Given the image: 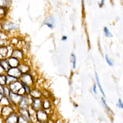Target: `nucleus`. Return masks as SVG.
Here are the masks:
<instances>
[{"label": "nucleus", "mask_w": 123, "mask_h": 123, "mask_svg": "<svg viewBox=\"0 0 123 123\" xmlns=\"http://www.w3.org/2000/svg\"><path fill=\"white\" fill-rule=\"evenodd\" d=\"M104 0H101L100 2H98V5H99V6L100 7H101L102 6V5L104 4Z\"/></svg>", "instance_id": "obj_34"}, {"label": "nucleus", "mask_w": 123, "mask_h": 123, "mask_svg": "<svg viewBox=\"0 0 123 123\" xmlns=\"http://www.w3.org/2000/svg\"><path fill=\"white\" fill-rule=\"evenodd\" d=\"M27 105V99L25 97H22L19 103V105L21 109H25Z\"/></svg>", "instance_id": "obj_12"}, {"label": "nucleus", "mask_w": 123, "mask_h": 123, "mask_svg": "<svg viewBox=\"0 0 123 123\" xmlns=\"http://www.w3.org/2000/svg\"><path fill=\"white\" fill-rule=\"evenodd\" d=\"M71 61L73 63V68H75V65H76V57L74 54H72L71 57Z\"/></svg>", "instance_id": "obj_23"}, {"label": "nucleus", "mask_w": 123, "mask_h": 123, "mask_svg": "<svg viewBox=\"0 0 123 123\" xmlns=\"http://www.w3.org/2000/svg\"><path fill=\"white\" fill-rule=\"evenodd\" d=\"M22 98V96L18 94L17 93H14L10 92L8 100H10V102L14 104H16L20 102Z\"/></svg>", "instance_id": "obj_2"}, {"label": "nucleus", "mask_w": 123, "mask_h": 123, "mask_svg": "<svg viewBox=\"0 0 123 123\" xmlns=\"http://www.w3.org/2000/svg\"><path fill=\"white\" fill-rule=\"evenodd\" d=\"M93 91L95 94H97V91H96V86H94L93 87Z\"/></svg>", "instance_id": "obj_37"}, {"label": "nucleus", "mask_w": 123, "mask_h": 123, "mask_svg": "<svg viewBox=\"0 0 123 123\" xmlns=\"http://www.w3.org/2000/svg\"><path fill=\"white\" fill-rule=\"evenodd\" d=\"M3 97H3V95L2 94H1L0 93V102L1 101V100H2V98H3Z\"/></svg>", "instance_id": "obj_36"}, {"label": "nucleus", "mask_w": 123, "mask_h": 123, "mask_svg": "<svg viewBox=\"0 0 123 123\" xmlns=\"http://www.w3.org/2000/svg\"><path fill=\"white\" fill-rule=\"evenodd\" d=\"M6 85V75H0V85L3 86Z\"/></svg>", "instance_id": "obj_21"}, {"label": "nucleus", "mask_w": 123, "mask_h": 123, "mask_svg": "<svg viewBox=\"0 0 123 123\" xmlns=\"http://www.w3.org/2000/svg\"><path fill=\"white\" fill-rule=\"evenodd\" d=\"M5 72L4 69L2 68V67L0 64V75H3L4 73Z\"/></svg>", "instance_id": "obj_31"}, {"label": "nucleus", "mask_w": 123, "mask_h": 123, "mask_svg": "<svg viewBox=\"0 0 123 123\" xmlns=\"http://www.w3.org/2000/svg\"><path fill=\"white\" fill-rule=\"evenodd\" d=\"M31 95L34 97H35V98H37V97H39L40 95V94L39 93V92L38 91H37L36 90H33L31 92Z\"/></svg>", "instance_id": "obj_24"}, {"label": "nucleus", "mask_w": 123, "mask_h": 123, "mask_svg": "<svg viewBox=\"0 0 123 123\" xmlns=\"http://www.w3.org/2000/svg\"><path fill=\"white\" fill-rule=\"evenodd\" d=\"M55 23L54 18L53 17H49L45 20V24L47 25L49 28H53V25Z\"/></svg>", "instance_id": "obj_10"}, {"label": "nucleus", "mask_w": 123, "mask_h": 123, "mask_svg": "<svg viewBox=\"0 0 123 123\" xmlns=\"http://www.w3.org/2000/svg\"><path fill=\"white\" fill-rule=\"evenodd\" d=\"M102 101H103V102L104 104L105 105V106L107 108H108V106H107V104H106V101H105V99H104L103 98H102Z\"/></svg>", "instance_id": "obj_35"}, {"label": "nucleus", "mask_w": 123, "mask_h": 123, "mask_svg": "<svg viewBox=\"0 0 123 123\" xmlns=\"http://www.w3.org/2000/svg\"><path fill=\"white\" fill-rule=\"evenodd\" d=\"M5 42L4 41V40L0 38V47H2V46H5Z\"/></svg>", "instance_id": "obj_30"}, {"label": "nucleus", "mask_w": 123, "mask_h": 123, "mask_svg": "<svg viewBox=\"0 0 123 123\" xmlns=\"http://www.w3.org/2000/svg\"><path fill=\"white\" fill-rule=\"evenodd\" d=\"M18 117L17 115L13 112L3 120V123H17Z\"/></svg>", "instance_id": "obj_5"}, {"label": "nucleus", "mask_w": 123, "mask_h": 123, "mask_svg": "<svg viewBox=\"0 0 123 123\" xmlns=\"http://www.w3.org/2000/svg\"><path fill=\"white\" fill-rule=\"evenodd\" d=\"M18 69L21 72V73H25L28 70V66L25 65H19Z\"/></svg>", "instance_id": "obj_19"}, {"label": "nucleus", "mask_w": 123, "mask_h": 123, "mask_svg": "<svg viewBox=\"0 0 123 123\" xmlns=\"http://www.w3.org/2000/svg\"><path fill=\"white\" fill-rule=\"evenodd\" d=\"M0 64L2 67V68L4 69V70L5 71H7L10 68H11V67L6 60H3L0 61Z\"/></svg>", "instance_id": "obj_16"}, {"label": "nucleus", "mask_w": 123, "mask_h": 123, "mask_svg": "<svg viewBox=\"0 0 123 123\" xmlns=\"http://www.w3.org/2000/svg\"><path fill=\"white\" fill-rule=\"evenodd\" d=\"M118 106H119V107H120L121 108H123V103H122V101L121 99H119V101H118Z\"/></svg>", "instance_id": "obj_32"}, {"label": "nucleus", "mask_w": 123, "mask_h": 123, "mask_svg": "<svg viewBox=\"0 0 123 123\" xmlns=\"http://www.w3.org/2000/svg\"><path fill=\"white\" fill-rule=\"evenodd\" d=\"M17 123H29L28 120L24 118L21 116H19L18 117Z\"/></svg>", "instance_id": "obj_22"}, {"label": "nucleus", "mask_w": 123, "mask_h": 123, "mask_svg": "<svg viewBox=\"0 0 123 123\" xmlns=\"http://www.w3.org/2000/svg\"><path fill=\"white\" fill-rule=\"evenodd\" d=\"M104 30L105 34V35H106V36L107 37H112V34L110 33V32L109 31L108 28L107 27H105Z\"/></svg>", "instance_id": "obj_26"}, {"label": "nucleus", "mask_w": 123, "mask_h": 123, "mask_svg": "<svg viewBox=\"0 0 123 123\" xmlns=\"http://www.w3.org/2000/svg\"><path fill=\"white\" fill-rule=\"evenodd\" d=\"M7 75L14 77L17 78L19 77H20L22 75V73L17 67L11 68L7 71Z\"/></svg>", "instance_id": "obj_4"}, {"label": "nucleus", "mask_w": 123, "mask_h": 123, "mask_svg": "<svg viewBox=\"0 0 123 123\" xmlns=\"http://www.w3.org/2000/svg\"><path fill=\"white\" fill-rule=\"evenodd\" d=\"M20 77L21 80L23 82L24 84L28 86L32 84V80L31 79V76L29 74H23Z\"/></svg>", "instance_id": "obj_7"}, {"label": "nucleus", "mask_w": 123, "mask_h": 123, "mask_svg": "<svg viewBox=\"0 0 123 123\" xmlns=\"http://www.w3.org/2000/svg\"><path fill=\"white\" fill-rule=\"evenodd\" d=\"M9 86V89L11 92L17 93L18 91L22 87L23 85L19 81H15L10 85Z\"/></svg>", "instance_id": "obj_3"}, {"label": "nucleus", "mask_w": 123, "mask_h": 123, "mask_svg": "<svg viewBox=\"0 0 123 123\" xmlns=\"http://www.w3.org/2000/svg\"><path fill=\"white\" fill-rule=\"evenodd\" d=\"M41 105V101L40 99L38 98H36L34 101V104H33V107L34 109L37 110L39 109V108L40 107Z\"/></svg>", "instance_id": "obj_18"}, {"label": "nucleus", "mask_w": 123, "mask_h": 123, "mask_svg": "<svg viewBox=\"0 0 123 123\" xmlns=\"http://www.w3.org/2000/svg\"><path fill=\"white\" fill-rule=\"evenodd\" d=\"M17 78H15L14 77L10 76V75H6V85H9L17 81Z\"/></svg>", "instance_id": "obj_13"}, {"label": "nucleus", "mask_w": 123, "mask_h": 123, "mask_svg": "<svg viewBox=\"0 0 123 123\" xmlns=\"http://www.w3.org/2000/svg\"><path fill=\"white\" fill-rule=\"evenodd\" d=\"M105 59H106V60L107 63H108L110 66H112V65H113V63H112V62L111 61V60H110V58H109V56H108L107 55H105Z\"/></svg>", "instance_id": "obj_27"}, {"label": "nucleus", "mask_w": 123, "mask_h": 123, "mask_svg": "<svg viewBox=\"0 0 123 123\" xmlns=\"http://www.w3.org/2000/svg\"><path fill=\"white\" fill-rule=\"evenodd\" d=\"M95 76H96V80H97V83H98V87H99V90H100V91H101V92L102 94V95H103L104 96H105V94H104V92H103V89H102V87H101V85H100V84L99 83V79H98V74H97V73L96 72L95 73Z\"/></svg>", "instance_id": "obj_20"}, {"label": "nucleus", "mask_w": 123, "mask_h": 123, "mask_svg": "<svg viewBox=\"0 0 123 123\" xmlns=\"http://www.w3.org/2000/svg\"><path fill=\"white\" fill-rule=\"evenodd\" d=\"M6 9L0 7V18H2L5 15Z\"/></svg>", "instance_id": "obj_25"}, {"label": "nucleus", "mask_w": 123, "mask_h": 123, "mask_svg": "<svg viewBox=\"0 0 123 123\" xmlns=\"http://www.w3.org/2000/svg\"><path fill=\"white\" fill-rule=\"evenodd\" d=\"M10 66L11 68H14V67H17L18 66H19V61L18 60L13 58L11 57L8 58L6 60Z\"/></svg>", "instance_id": "obj_8"}, {"label": "nucleus", "mask_w": 123, "mask_h": 123, "mask_svg": "<svg viewBox=\"0 0 123 123\" xmlns=\"http://www.w3.org/2000/svg\"><path fill=\"white\" fill-rule=\"evenodd\" d=\"M12 57L18 60L19 59H20L22 58V52H21V51L19 50H14L12 52Z\"/></svg>", "instance_id": "obj_11"}, {"label": "nucleus", "mask_w": 123, "mask_h": 123, "mask_svg": "<svg viewBox=\"0 0 123 123\" xmlns=\"http://www.w3.org/2000/svg\"><path fill=\"white\" fill-rule=\"evenodd\" d=\"M23 88H24V90H25V92H26V93H28L29 92V91H30V89H29V87H28V86L24 84V85H23Z\"/></svg>", "instance_id": "obj_28"}, {"label": "nucleus", "mask_w": 123, "mask_h": 123, "mask_svg": "<svg viewBox=\"0 0 123 123\" xmlns=\"http://www.w3.org/2000/svg\"><path fill=\"white\" fill-rule=\"evenodd\" d=\"M3 86H2L0 85V93L3 95Z\"/></svg>", "instance_id": "obj_33"}, {"label": "nucleus", "mask_w": 123, "mask_h": 123, "mask_svg": "<svg viewBox=\"0 0 123 123\" xmlns=\"http://www.w3.org/2000/svg\"><path fill=\"white\" fill-rule=\"evenodd\" d=\"M18 25L13 23H5L2 25V28L5 30H10L18 28Z\"/></svg>", "instance_id": "obj_6"}, {"label": "nucleus", "mask_w": 123, "mask_h": 123, "mask_svg": "<svg viewBox=\"0 0 123 123\" xmlns=\"http://www.w3.org/2000/svg\"><path fill=\"white\" fill-rule=\"evenodd\" d=\"M8 53V49L6 46H2L0 47V55L3 57L7 56Z\"/></svg>", "instance_id": "obj_15"}, {"label": "nucleus", "mask_w": 123, "mask_h": 123, "mask_svg": "<svg viewBox=\"0 0 123 123\" xmlns=\"http://www.w3.org/2000/svg\"><path fill=\"white\" fill-rule=\"evenodd\" d=\"M11 1L10 0H0V7L6 9L8 6L11 4Z\"/></svg>", "instance_id": "obj_17"}, {"label": "nucleus", "mask_w": 123, "mask_h": 123, "mask_svg": "<svg viewBox=\"0 0 123 123\" xmlns=\"http://www.w3.org/2000/svg\"><path fill=\"white\" fill-rule=\"evenodd\" d=\"M19 112L20 113V114L21 116L26 119L27 120H28L29 119V113L28 111L26 110L25 109H20L19 111Z\"/></svg>", "instance_id": "obj_14"}, {"label": "nucleus", "mask_w": 123, "mask_h": 123, "mask_svg": "<svg viewBox=\"0 0 123 123\" xmlns=\"http://www.w3.org/2000/svg\"><path fill=\"white\" fill-rule=\"evenodd\" d=\"M66 38H67V37H65V36H63V37H62V40H66Z\"/></svg>", "instance_id": "obj_38"}, {"label": "nucleus", "mask_w": 123, "mask_h": 123, "mask_svg": "<svg viewBox=\"0 0 123 123\" xmlns=\"http://www.w3.org/2000/svg\"></svg>", "instance_id": "obj_39"}, {"label": "nucleus", "mask_w": 123, "mask_h": 123, "mask_svg": "<svg viewBox=\"0 0 123 123\" xmlns=\"http://www.w3.org/2000/svg\"><path fill=\"white\" fill-rule=\"evenodd\" d=\"M43 106L45 109H48L49 107V103L48 101H45L44 102Z\"/></svg>", "instance_id": "obj_29"}, {"label": "nucleus", "mask_w": 123, "mask_h": 123, "mask_svg": "<svg viewBox=\"0 0 123 123\" xmlns=\"http://www.w3.org/2000/svg\"><path fill=\"white\" fill-rule=\"evenodd\" d=\"M37 117L39 122H45L47 120V115L45 112L42 111H39L37 112Z\"/></svg>", "instance_id": "obj_9"}, {"label": "nucleus", "mask_w": 123, "mask_h": 123, "mask_svg": "<svg viewBox=\"0 0 123 123\" xmlns=\"http://www.w3.org/2000/svg\"><path fill=\"white\" fill-rule=\"evenodd\" d=\"M13 112V109L11 106L9 105H4L1 109L0 112V117L4 120Z\"/></svg>", "instance_id": "obj_1"}]
</instances>
